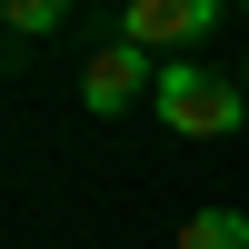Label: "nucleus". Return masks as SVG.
<instances>
[{
    "label": "nucleus",
    "instance_id": "obj_1",
    "mask_svg": "<svg viewBox=\"0 0 249 249\" xmlns=\"http://www.w3.org/2000/svg\"><path fill=\"white\" fill-rule=\"evenodd\" d=\"M150 110L170 120L179 140H230L239 120H249V90H239V80H219V70H199V60H170Z\"/></svg>",
    "mask_w": 249,
    "mask_h": 249
},
{
    "label": "nucleus",
    "instance_id": "obj_2",
    "mask_svg": "<svg viewBox=\"0 0 249 249\" xmlns=\"http://www.w3.org/2000/svg\"><path fill=\"white\" fill-rule=\"evenodd\" d=\"M219 10H230V0H130V10H120V40H140V50H190L199 30H219Z\"/></svg>",
    "mask_w": 249,
    "mask_h": 249
},
{
    "label": "nucleus",
    "instance_id": "obj_3",
    "mask_svg": "<svg viewBox=\"0 0 249 249\" xmlns=\"http://www.w3.org/2000/svg\"><path fill=\"white\" fill-rule=\"evenodd\" d=\"M140 90L160 100V70H150V50H140V40H110V50L80 70V100H90V110H130Z\"/></svg>",
    "mask_w": 249,
    "mask_h": 249
},
{
    "label": "nucleus",
    "instance_id": "obj_4",
    "mask_svg": "<svg viewBox=\"0 0 249 249\" xmlns=\"http://www.w3.org/2000/svg\"><path fill=\"white\" fill-rule=\"evenodd\" d=\"M179 249H249V219L239 210H199L190 230H179Z\"/></svg>",
    "mask_w": 249,
    "mask_h": 249
},
{
    "label": "nucleus",
    "instance_id": "obj_5",
    "mask_svg": "<svg viewBox=\"0 0 249 249\" xmlns=\"http://www.w3.org/2000/svg\"><path fill=\"white\" fill-rule=\"evenodd\" d=\"M70 10H80V0H0V20H10L20 40H40V30H60Z\"/></svg>",
    "mask_w": 249,
    "mask_h": 249
},
{
    "label": "nucleus",
    "instance_id": "obj_6",
    "mask_svg": "<svg viewBox=\"0 0 249 249\" xmlns=\"http://www.w3.org/2000/svg\"><path fill=\"white\" fill-rule=\"evenodd\" d=\"M239 90H249V60H239Z\"/></svg>",
    "mask_w": 249,
    "mask_h": 249
}]
</instances>
